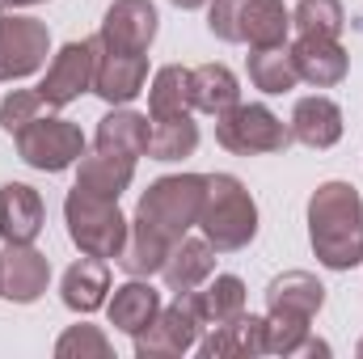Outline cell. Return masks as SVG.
<instances>
[{
  "label": "cell",
  "mask_w": 363,
  "mask_h": 359,
  "mask_svg": "<svg viewBox=\"0 0 363 359\" xmlns=\"http://www.w3.org/2000/svg\"><path fill=\"white\" fill-rule=\"evenodd\" d=\"M110 326L114 330H123V334H144L152 321H157V313H161V292L148 283V279H127L123 287H114V296H110Z\"/></svg>",
  "instance_id": "ffe728a7"
},
{
  "label": "cell",
  "mask_w": 363,
  "mask_h": 359,
  "mask_svg": "<svg viewBox=\"0 0 363 359\" xmlns=\"http://www.w3.org/2000/svg\"><path fill=\"white\" fill-rule=\"evenodd\" d=\"M148 127L152 118L140 114V110H127V106H114L101 123H97V136H93V148L101 153H118V157H144L148 153Z\"/></svg>",
  "instance_id": "44dd1931"
},
{
  "label": "cell",
  "mask_w": 363,
  "mask_h": 359,
  "mask_svg": "<svg viewBox=\"0 0 363 359\" xmlns=\"http://www.w3.org/2000/svg\"><path fill=\"white\" fill-rule=\"evenodd\" d=\"M203 186H207V174H169V178H157L144 190V199L135 207V220H144L148 228H157L165 241L178 245L190 228H199Z\"/></svg>",
  "instance_id": "277c9868"
},
{
  "label": "cell",
  "mask_w": 363,
  "mask_h": 359,
  "mask_svg": "<svg viewBox=\"0 0 363 359\" xmlns=\"http://www.w3.org/2000/svg\"><path fill=\"white\" fill-rule=\"evenodd\" d=\"M51 283V263L34 245H13L4 241L0 250V296L13 304H34Z\"/></svg>",
  "instance_id": "4fadbf2b"
},
{
  "label": "cell",
  "mask_w": 363,
  "mask_h": 359,
  "mask_svg": "<svg viewBox=\"0 0 363 359\" xmlns=\"http://www.w3.org/2000/svg\"><path fill=\"white\" fill-rule=\"evenodd\" d=\"M245 68H250V85L262 89V93H291L300 85V72H296V60H291V47L287 43L250 47Z\"/></svg>",
  "instance_id": "d4e9b609"
},
{
  "label": "cell",
  "mask_w": 363,
  "mask_h": 359,
  "mask_svg": "<svg viewBox=\"0 0 363 359\" xmlns=\"http://www.w3.org/2000/svg\"><path fill=\"white\" fill-rule=\"evenodd\" d=\"M169 114H190V68L182 64H165L148 89V118H169Z\"/></svg>",
  "instance_id": "f1b7e54d"
},
{
  "label": "cell",
  "mask_w": 363,
  "mask_h": 359,
  "mask_svg": "<svg viewBox=\"0 0 363 359\" xmlns=\"http://www.w3.org/2000/svg\"><path fill=\"white\" fill-rule=\"evenodd\" d=\"M321 304H325V287L308 270H283V275H274L271 287H267V313H274V317L313 321L321 313Z\"/></svg>",
  "instance_id": "9a60e30c"
},
{
  "label": "cell",
  "mask_w": 363,
  "mask_h": 359,
  "mask_svg": "<svg viewBox=\"0 0 363 359\" xmlns=\"http://www.w3.org/2000/svg\"><path fill=\"white\" fill-rule=\"evenodd\" d=\"M194 296H199L203 326H224V321H237L245 313V283L237 275H211L203 283V292L194 287Z\"/></svg>",
  "instance_id": "83f0119b"
},
{
  "label": "cell",
  "mask_w": 363,
  "mask_h": 359,
  "mask_svg": "<svg viewBox=\"0 0 363 359\" xmlns=\"http://www.w3.org/2000/svg\"><path fill=\"white\" fill-rule=\"evenodd\" d=\"M291 26L300 34H317V38H338L347 26L342 0H300L291 9Z\"/></svg>",
  "instance_id": "4dcf8cb0"
},
{
  "label": "cell",
  "mask_w": 363,
  "mask_h": 359,
  "mask_svg": "<svg viewBox=\"0 0 363 359\" xmlns=\"http://www.w3.org/2000/svg\"><path fill=\"white\" fill-rule=\"evenodd\" d=\"M199 330H203V313H199V296L178 292L174 304H161L157 321L135 334V355L157 359V355H186L190 347H199Z\"/></svg>",
  "instance_id": "ba28073f"
},
{
  "label": "cell",
  "mask_w": 363,
  "mask_h": 359,
  "mask_svg": "<svg viewBox=\"0 0 363 359\" xmlns=\"http://www.w3.org/2000/svg\"><path fill=\"white\" fill-rule=\"evenodd\" d=\"M216 140L233 157H262V153H287L291 127L262 101H237L233 110L216 114Z\"/></svg>",
  "instance_id": "8992f818"
},
{
  "label": "cell",
  "mask_w": 363,
  "mask_h": 359,
  "mask_svg": "<svg viewBox=\"0 0 363 359\" xmlns=\"http://www.w3.org/2000/svg\"><path fill=\"white\" fill-rule=\"evenodd\" d=\"M207 30L220 43L274 47V43H287L291 13H287L283 0H211Z\"/></svg>",
  "instance_id": "5b68a950"
},
{
  "label": "cell",
  "mask_w": 363,
  "mask_h": 359,
  "mask_svg": "<svg viewBox=\"0 0 363 359\" xmlns=\"http://www.w3.org/2000/svg\"><path fill=\"white\" fill-rule=\"evenodd\" d=\"M169 250H174V241H165V237H161L157 228H148L144 220H131L127 245H123V254H118L114 263L127 270L131 279H148V275H157V270L165 267Z\"/></svg>",
  "instance_id": "484cf974"
},
{
  "label": "cell",
  "mask_w": 363,
  "mask_h": 359,
  "mask_svg": "<svg viewBox=\"0 0 363 359\" xmlns=\"http://www.w3.org/2000/svg\"><path fill=\"white\" fill-rule=\"evenodd\" d=\"M308 241L317 263L351 270L363 263V199L351 182H321L308 199Z\"/></svg>",
  "instance_id": "6da1fadb"
},
{
  "label": "cell",
  "mask_w": 363,
  "mask_h": 359,
  "mask_svg": "<svg viewBox=\"0 0 363 359\" xmlns=\"http://www.w3.org/2000/svg\"><path fill=\"white\" fill-rule=\"evenodd\" d=\"M199 228L216 245V254H237L258 237V203L245 190V182L233 174H207Z\"/></svg>",
  "instance_id": "7a4b0ae2"
},
{
  "label": "cell",
  "mask_w": 363,
  "mask_h": 359,
  "mask_svg": "<svg viewBox=\"0 0 363 359\" xmlns=\"http://www.w3.org/2000/svg\"><path fill=\"white\" fill-rule=\"evenodd\" d=\"M114 351L110 347V338L97 330V326H68L64 334H60V343H55V355L60 359H85V355H97V359H106Z\"/></svg>",
  "instance_id": "1f68e13d"
},
{
  "label": "cell",
  "mask_w": 363,
  "mask_h": 359,
  "mask_svg": "<svg viewBox=\"0 0 363 359\" xmlns=\"http://www.w3.org/2000/svg\"><path fill=\"white\" fill-rule=\"evenodd\" d=\"M169 4H178V9H203V4H211V0H169Z\"/></svg>",
  "instance_id": "e575fe53"
},
{
  "label": "cell",
  "mask_w": 363,
  "mask_h": 359,
  "mask_svg": "<svg viewBox=\"0 0 363 359\" xmlns=\"http://www.w3.org/2000/svg\"><path fill=\"white\" fill-rule=\"evenodd\" d=\"M26 4H43V0H0V9H26Z\"/></svg>",
  "instance_id": "836d02e7"
},
{
  "label": "cell",
  "mask_w": 363,
  "mask_h": 359,
  "mask_svg": "<svg viewBox=\"0 0 363 359\" xmlns=\"http://www.w3.org/2000/svg\"><path fill=\"white\" fill-rule=\"evenodd\" d=\"M64 220H68L72 245L89 258H118L127 245L131 220L118 211V199H101V194L72 186L64 199Z\"/></svg>",
  "instance_id": "3957f363"
},
{
  "label": "cell",
  "mask_w": 363,
  "mask_h": 359,
  "mask_svg": "<svg viewBox=\"0 0 363 359\" xmlns=\"http://www.w3.org/2000/svg\"><path fill=\"white\" fill-rule=\"evenodd\" d=\"M194 148H199V123L190 114L152 118V127H148V157L152 161H186Z\"/></svg>",
  "instance_id": "4316f807"
},
{
  "label": "cell",
  "mask_w": 363,
  "mask_h": 359,
  "mask_svg": "<svg viewBox=\"0 0 363 359\" xmlns=\"http://www.w3.org/2000/svg\"><path fill=\"white\" fill-rule=\"evenodd\" d=\"M43 106H47V101H43V93L38 89H13L4 101H0V127H4L9 136H17L26 123L38 118Z\"/></svg>",
  "instance_id": "d6a6232c"
},
{
  "label": "cell",
  "mask_w": 363,
  "mask_h": 359,
  "mask_svg": "<svg viewBox=\"0 0 363 359\" xmlns=\"http://www.w3.org/2000/svg\"><path fill=\"white\" fill-rule=\"evenodd\" d=\"M106 292H110V267L106 258H81L64 270V283H60V296L72 313H97L106 304Z\"/></svg>",
  "instance_id": "603a6c76"
},
{
  "label": "cell",
  "mask_w": 363,
  "mask_h": 359,
  "mask_svg": "<svg viewBox=\"0 0 363 359\" xmlns=\"http://www.w3.org/2000/svg\"><path fill=\"white\" fill-rule=\"evenodd\" d=\"M101 43V38H97ZM148 81V55H135V51H110V47H97V72H93V93L106 101V106H127L144 93Z\"/></svg>",
  "instance_id": "7c38bea8"
},
{
  "label": "cell",
  "mask_w": 363,
  "mask_h": 359,
  "mask_svg": "<svg viewBox=\"0 0 363 359\" xmlns=\"http://www.w3.org/2000/svg\"><path fill=\"white\" fill-rule=\"evenodd\" d=\"M43 199L26 182H4L0 186V237L13 245H34L43 233Z\"/></svg>",
  "instance_id": "e0dca14e"
},
{
  "label": "cell",
  "mask_w": 363,
  "mask_h": 359,
  "mask_svg": "<svg viewBox=\"0 0 363 359\" xmlns=\"http://www.w3.org/2000/svg\"><path fill=\"white\" fill-rule=\"evenodd\" d=\"M157 26H161V17H157L152 0H114L106 9V17H101L97 38L110 51H135V55H144L152 47V38H157Z\"/></svg>",
  "instance_id": "8fae6325"
},
{
  "label": "cell",
  "mask_w": 363,
  "mask_h": 359,
  "mask_svg": "<svg viewBox=\"0 0 363 359\" xmlns=\"http://www.w3.org/2000/svg\"><path fill=\"white\" fill-rule=\"evenodd\" d=\"M47 51H51V34L38 17L0 9V81L34 77L47 64Z\"/></svg>",
  "instance_id": "9c48e42d"
},
{
  "label": "cell",
  "mask_w": 363,
  "mask_h": 359,
  "mask_svg": "<svg viewBox=\"0 0 363 359\" xmlns=\"http://www.w3.org/2000/svg\"><path fill=\"white\" fill-rule=\"evenodd\" d=\"M291 60H296V72L300 81L317 85V89H334L347 81L351 72V55L338 38H317V34H300L291 43Z\"/></svg>",
  "instance_id": "5bb4252c"
},
{
  "label": "cell",
  "mask_w": 363,
  "mask_h": 359,
  "mask_svg": "<svg viewBox=\"0 0 363 359\" xmlns=\"http://www.w3.org/2000/svg\"><path fill=\"white\" fill-rule=\"evenodd\" d=\"M355 351H359V355H363V338H359V347H355Z\"/></svg>",
  "instance_id": "d590c367"
},
{
  "label": "cell",
  "mask_w": 363,
  "mask_h": 359,
  "mask_svg": "<svg viewBox=\"0 0 363 359\" xmlns=\"http://www.w3.org/2000/svg\"><path fill=\"white\" fill-rule=\"evenodd\" d=\"M165 287L178 296V292H194V287H203L211 275H216V245L207 241V237H182L178 245L169 250V258H165Z\"/></svg>",
  "instance_id": "ac0fdd59"
},
{
  "label": "cell",
  "mask_w": 363,
  "mask_h": 359,
  "mask_svg": "<svg viewBox=\"0 0 363 359\" xmlns=\"http://www.w3.org/2000/svg\"><path fill=\"white\" fill-rule=\"evenodd\" d=\"M17 157L30 165V170H43V174H64L72 170L81 157H85V136L77 123L68 118H55V114H38L34 123H26L17 136Z\"/></svg>",
  "instance_id": "52a82bcc"
},
{
  "label": "cell",
  "mask_w": 363,
  "mask_h": 359,
  "mask_svg": "<svg viewBox=\"0 0 363 359\" xmlns=\"http://www.w3.org/2000/svg\"><path fill=\"white\" fill-rule=\"evenodd\" d=\"M203 359H228V355H267V317L241 313L237 321L211 326V334L199 343Z\"/></svg>",
  "instance_id": "d6986e66"
},
{
  "label": "cell",
  "mask_w": 363,
  "mask_h": 359,
  "mask_svg": "<svg viewBox=\"0 0 363 359\" xmlns=\"http://www.w3.org/2000/svg\"><path fill=\"white\" fill-rule=\"evenodd\" d=\"M267 355H330V343L313 338L308 321H300V317L267 313Z\"/></svg>",
  "instance_id": "f546056e"
},
{
  "label": "cell",
  "mask_w": 363,
  "mask_h": 359,
  "mask_svg": "<svg viewBox=\"0 0 363 359\" xmlns=\"http://www.w3.org/2000/svg\"><path fill=\"white\" fill-rule=\"evenodd\" d=\"M135 178V161L131 157H118V153H101L93 148L77 161V186L89 190V194H101V199H118Z\"/></svg>",
  "instance_id": "7402d4cb"
},
{
  "label": "cell",
  "mask_w": 363,
  "mask_h": 359,
  "mask_svg": "<svg viewBox=\"0 0 363 359\" xmlns=\"http://www.w3.org/2000/svg\"><path fill=\"white\" fill-rule=\"evenodd\" d=\"M287 127H291V140H300L304 148H317V153L334 148L342 140V106L334 97H321V93L300 97Z\"/></svg>",
  "instance_id": "2e32d148"
},
{
  "label": "cell",
  "mask_w": 363,
  "mask_h": 359,
  "mask_svg": "<svg viewBox=\"0 0 363 359\" xmlns=\"http://www.w3.org/2000/svg\"><path fill=\"white\" fill-rule=\"evenodd\" d=\"M97 34L93 38H81V43H68V47H60V55L47 64V77H43V101L47 106H55V110H64V106H72L81 93L93 89V72H97Z\"/></svg>",
  "instance_id": "30bf717a"
},
{
  "label": "cell",
  "mask_w": 363,
  "mask_h": 359,
  "mask_svg": "<svg viewBox=\"0 0 363 359\" xmlns=\"http://www.w3.org/2000/svg\"><path fill=\"white\" fill-rule=\"evenodd\" d=\"M237 101H241V85H237L233 68H224V64H199V68H190V110L224 114Z\"/></svg>",
  "instance_id": "cb8c5ba5"
}]
</instances>
